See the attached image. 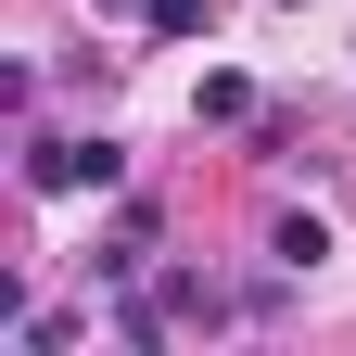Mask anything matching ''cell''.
Returning <instances> with one entry per match:
<instances>
[{"instance_id":"52a82bcc","label":"cell","mask_w":356,"mask_h":356,"mask_svg":"<svg viewBox=\"0 0 356 356\" xmlns=\"http://www.w3.org/2000/svg\"><path fill=\"white\" fill-rule=\"evenodd\" d=\"M102 13H140V0H102Z\"/></svg>"},{"instance_id":"5b68a950","label":"cell","mask_w":356,"mask_h":356,"mask_svg":"<svg viewBox=\"0 0 356 356\" xmlns=\"http://www.w3.org/2000/svg\"><path fill=\"white\" fill-rule=\"evenodd\" d=\"M267 254H280V267H318V254H331V229H318V216H280V229H267Z\"/></svg>"},{"instance_id":"277c9868","label":"cell","mask_w":356,"mask_h":356,"mask_svg":"<svg viewBox=\"0 0 356 356\" xmlns=\"http://www.w3.org/2000/svg\"><path fill=\"white\" fill-rule=\"evenodd\" d=\"M76 343V305H26V318H13V356H64Z\"/></svg>"},{"instance_id":"3957f363","label":"cell","mask_w":356,"mask_h":356,"mask_svg":"<svg viewBox=\"0 0 356 356\" xmlns=\"http://www.w3.org/2000/svg\"><path fill=\"white\" fill-rule=\"evenodd\" d=\"M191 115H204V127H254V76H229V64H216V76L191 89Z\"/></svg>"},{"instance_id":"8992f818","label":"cell","mask_w":356,"mask_h":356,"mask_svg":"<svg viewBox=\"0 0 356 356\" xmlns=\"http://www.w3.org/2000/svg\"><path fill=\"white\" fill-rule=\"evenodd\" d=\"M140 26L153 38H204V0H140Z\"/></svg>"},{"instance_id":"7a4b0ae2","label":"cell","mask_w":356,"mask_h":356,"mask_svg":"<svg viewBox=\"0 0 356 356\" xmlns=\"http://www.w3.org/2000/svg\"><path fill=\"white\" fill-rule=\"evenodd\" d=\"M153 305H165V331H178V318H191V331H216V318H229V305H216V280H191V267H165V280H153Z\"/></svg>"},{"instance_id":"6da1fadb","label":"cell","mask_w":356,"mask_h":356,"mask_svg":"<svg viewBox=\"0 0 356 356\" xmlns=\"http://www.w3.org/2000/svg\"><path fill=\"white\" fill-rule=\"evenodd\" d=\"M26 178H38V191H115L127 153L115 140H26Z\"/></svg>"}]
</instances>
